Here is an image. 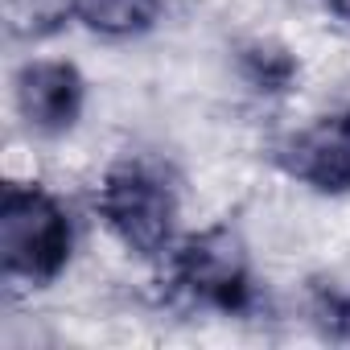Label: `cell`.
<instances>
[{
  "instance_id": "6da1fadb",
  "label": "cell",
  "mask_w": 350,
  "mask_h": 350,
  "mask_svg": "<svg viewBox=\"0 0 350 350\" xmlns=\"http://www.w3.org/2000/svg\"><path fill=\"white\" fill-rule=\"evenodd\" d=\"M75 227L66 206L42 186H9L0 198V260L9 276L50 284L70 264Z\"/></svg>"
},
{
  "instance_id": "7a4b0ae2",
  "label": "cell",
  "mask_w": 350,
  "mask_h": 350,
  "mask_svg": "<svg viewBox=\"0 0 350 350\" xmlns=\"http://www.w3.org/2000/svg\"><path fill=\"white\" fill-rule=\"evenodd\" d=\"M99 219L107 231L132 252V256H161L173 247L178 235V198L144 165H116L99 194H95Z\"/></svg>"
},
{
  "instance_id": "3957f363",
  "label": "cell",
  "mask_w": 350,
  "mask_h": 350,
  "mask_svg": "<svg viewBox=\"0 0 350 350\" xmlns=\"http://www.w3.org/2000/svg\"><path fill=\"white\" fill-rule=\"evenodd\" d=\"M173 276L186 293H194L202 305H215L223 313H239L252 301V276L247 256L231 231H202L173 252Z\"/></svg>"
},
{
  "instance_id": "277c9868",
  "label": "cell",
  "mask_w": 350,
  "mask_h": 350,
  "mask_svg": "<svg viewBox=\"0 0 350 350\" xmlns=\"http://www.w3.org/2000/svg\"><path fill=\"white\" fill-rule=\"evenodd\" d=\"M276 161L293 182L317 194H346L350 190V111L321 116L297 128L280 144Z\"/></svg>"
},
{
  "instance_id": "5b68a950",
  "label": "cell",
  "mask_w": 350,
  "mask_h": 350,
  "mask_svg": "<svg viewBox=\"0 0 350 350\" xmlns=\"http://www.w3.org/2000/svg\"><path fill=\"white\" fill-rule=\"evenodd\" d=\"M13 99H17L21 120L33 132L58 136V132L75 128V120L83 116L87 83H83L79 66L66 58H33L17 70Z\"/></svg>"
},
{
  "instance_id": "8992f818",
  "label": "cell",
  "mask_w": 350,
  "mask_h": 350,
  "mask_svg": "<svg viewBox=\"0 0 350 350\" xmlns=\"http://www.w3.org/2000/svg\"><path fill=\"white\" fill-rule=\"evenodd\" d=\"M70 9L99 38H140L157 25L161 0H70Z\"/></svg>"
},
{
  "instance_id": "52a82bcc",
  "label": "cell",
  "mask_w": 350,
  "mask_h": 350,
  "mask_svg": "<svg viewBox=\"0 0 350 350\" xmlns=\"http://www.w3.org/2000/svg\"><path fill=\"white\" fill-rule=\"evenodd\" d=\"M243 75L252 79V87L260 91H288L297 79V58L284 46L272 42H256L243 50Z\"/></svg>"
},
{
  "instance_id": "ba28073f",
  "label": "cell",
  "mask_w": 350,
  "mask_h": 350,
  "mask_svg": "<svg viewBox=\"0 0 350 350\" xmlns=\"http://www.w3.org/2000/svg\"><path fill=\"white\" fill-rule=\"evenodd\" d=\"M313 321L329 334V338H346L350 334V297L338 288H321L313 297Z\"/></svg>"
},
{
  "instance_id": "9c48e42d",
  "label": "cell",
  "mask_w": 350,
  "mask_h": 350,
  "mask_svg": "<svg viewBox=\"0 0 350 350\" xmlns=\"http://www.w3.org/2000/svg\"><path fill=\"white\" fill-rule=\"evenodd\" d=\"M325 5H329V13H334V17H342V21L350 25V0H325Z\"/></svg>"
}]
</instances>
